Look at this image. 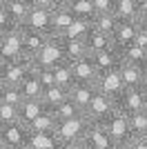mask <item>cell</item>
<instances>
[{
	"label": "cell",
	"instance_id": "6da1fadb",
	"mask_svg": "<svg viewBox=\"0 0 147 149\" xmlns=\"http://www.w3.org/2000/svg\"><path fill=\"white\" fill-rule=\"evenodd\" d=\"M89 116L87 113H80L76 118H67V120H56V129L54 136L58 143H65V140H83L89 129Z\"/></svg>",
	"mask_w": 147,
	"mask_h": 149
},
{
	"label": "cell",
	"instance_id": "7a4b0ae2",
	"mask_svg": "<svg viewBox=\"0 0 147 149\" xmlns=\"http://www.w3.org/2000/svg\"><path fill=\"white\" fill-rule=\"evenodd\" d=\"M31 69H34V60L29 56H20L18 60L0 62V80H2V85H20Z\"/></svg>",
	"mask_w": 147,
	"mask_h": 149
},
{
	"label": "cell",
	"instance_id": "3957f363",
	"mask_svg": "<svg viewBox=\"0 0 147 149\" xmlns=\"http://www.w3.org/2000/svg\"><path fill=\"white\" fill-rule=\"evenodd\" d=\"M103 125H105V129H107V134H109V138L114 140V145H125L134 138V134L129 129L127 113L118 111V109H114V111L103 120Z\"/></svg>",
	"mask_w": 147,
	"mask_h": 149
},
{
	"label": "cell",
	"instance_id": "277c9868",
	"mask_svg": "<svg viewBox=\"0 0 147 149\" xmlns=\"http://www.w3.org/2000/svg\"><path fill=\"white\" fill-rule=\"evenodd\" d=\"M60 60H65V47L60 36H49L43 49L34 56V67H56Z\"/></svg>",
	"mask_w": 147,
	"mask_h": 149
},
{
	"label": "cell",
	"instance_id": "5b68a950",
	"mask_svg": "<svg viewBox=\"0 0 147 149\" xmlns=\"http://www.w3.org/2000/svg\"><path fill=\"white\" fill-rule=\"evenodd\" d=\"M22 54V25H13L11 29L5 31L2 45H0V62L18 60Z\"/></svg>",
	"mask_w": 147,
	"mask_h": 149
},
{
	"label": "cell",
	"instance_id": "8992f818",
	"mask_svg": "<svg viewBox=\"0 0 147 149\" xmlns=\"http://www.w3.org/2000/svg\"><path fill=\"white\" fill-rule=\"evenodd\" d=\"M116 109L123 111V113H127V116L147 109V100H145V93H143V85L141 87H125L123 89V93L116 98Z\"/></svg>",
	"mask_w": 147,
	"mask_h": 149
},
{
	"label": "cell",
	"instance_id": "52a82bcc",
	"mask_svg": "<svg viewBox=\"0 0 147 149\" xmlns=\"http://www.w3.org/2000/svg\"><path fill=\"white\" fill-rule=\"evenodd\" d=\"M94 87H96V91H100V93H105V96H109V98L116 100L123 93V89H125L118 67L107 69V71H100L98 78H96V82H94Z\"/></svg>",
	"mask_w": 147,
	"mask_h": 149
},
{
	"label": "cell",
	"instance_id": "ba28073f",
	"mask_svg": "<svg viewBox=\"0 0 147 149\" xmlns=\"http://www.w3.org/2000/svg\"><path fill=\"white\" fill-rule=\"evenodd\" d=\"M114 109H116V100L109 98V96H105V93H100V91H96L94 98H92V102L87 105L85 113L89 116L92 123H103Z\"/></svg>",
	"mask_w": 147,
	"mask_h": 149
},
{
	"label": "cell",
	"instance_id": "9c48e42d",
	"mask_svg": "<svg viewBox=\"0 0 147 149\" xmlns=\"http://www.w3.org/2000/svg\"><path fill=\"white\" fill-rule=\"evenodd\" d=\"M27 29L40 31V33H47L51 36V9H45V7H34L31 5L29 13L22 22Z\"/></svg>",
	"mask_w": 147,
	"mask_h": 149
},
{
	"label": "cell",
	"instance_id": "30bf717a",
	"mask_svg": "<svg viewBox=\"0 0 147 149\" xmlns=\"http://www.w3.org/2000/svg\"><path fill=\"white\" fill-rule=\"evenodd\" d=\"M2 138H5V143L11 149H20V147L27 145V140H29V127H27L22 120L9 123V125L2 127Z\"/></svg>",
	"mask_w": 147,
	"mask_h": 149
},
{
	"label": "cell",
	"instance_id": "8fae6325",
	"mask_svg": "<svg viewBox=\"0 0 147 149\" xmlns=\"http://www.w3.org/2000/svg\"><path fill=\"white\" fill-rule=\"evenodd\" d=\"M83 143L89 145L92 149H114V140L109 138V134H107L103 123H92L89 125Z\"/></svg>",
	"mask_w": 147,
	"mask_h": 149
},
{
	"label": "cell",
	"instance_id": "7c38bea8",
	"mask_svg": "<svg viewBox=\"0 0 147 149\" xmlns=\"http://www.w3.org/2000/svg\"><path fill=\"white\" fill-rule=\"evenodd\" d=\"M89 58H92V62L96 65L98 74H100V71H107V69H114L120 65V49L118 47H107V49L89 54Z\"/></svg>",
	"mask_w": 147,
	"mask_h": 149
},
{
	"label": "cell",
	"instance_id": "4fadbf2b",
	"mask_svg": "<svg viewBox=\"0 0 147 149\" xmlns=\"http://www.w3.org/2000/svg\"><path fill=\"white\" fill-rule=\"evenodd\" d=\"M118 71H120V78H123L125 87H141L145 82V74H143V67L138 62H129V60H123L120 58Z\"/></svg>",
	"mask_w": 147,
	"mask_h": 149
},
{
	"label": "cell",
	"instance_id": "5bb4252c",
	"mask_svg": "<svg viewBox=\"0 0 147 149\" xmlns=\"http://www.w3.org/2000/svg\"><path fill=\"white\" fill-rule=\"evenodd\" d=\"M47 33H40V31H34V29H27L22 25V54L24 56H29L34 60L38 51L43 49V45L47 42Z\"/></svg>",
	"mask_w": 147,
	"mask_h": 149
},
{
	"label": "cell",
	"instance_id": "9a60e30c",
	"mask_svg": "<svg viewBox=\"0 0 147 149\" xmlns=\"http://www.w3.org/2000/svg\"><path fill=\"white\" fill-rule=\"evenodd\" d=\"M71 69H74V82H89V85H94L98 78V69L89 56L71 62Z\"/></svg>",
	"mask_w": 147,
	"mask_h": 149
},
{
	"label": "cell",
	"instance_id": "2e32d148",
	"mask_svg": "<svg viewBox=\"0 0 147 149\" xmlns=\"http://www.w3.org/2000/svg\"><path fill=\"white\" fill-rule=\"evenodd\" d=\"M94 93H96V87H94V85H89V82H74L71 87H69V100H71L78 109L85 111L87 105L92 102Z\"/></svg>",
	"mask_w": 147,
	"mask_h": 149
},
{
	"label": "cell",
	"instance_id": "e0dca14e",
	"mask_svg": "<svg viewBox=\"0 0 147 149\" xmlns=\"http://www.w3.org/2000/svg\"><path fill=\"white\" fill-rule=\"evenodd\" d=\"M138 31V22H132V20H118V25L114 27L111 31V40L118 49L125 47V45H132L134 42V36Z\"/></svg>",
	"mask_w": 147,
	"mask_h": 149
},
{
	"label": "cell",
	"instance_id": "ac0fdd59",
	"mask_svg": "<svg viewBox=\"0 0 147 149\" xmlns=\"http://www.w3.org/2000/svg\"><path fill=\"white\" fill-rule=\"evenodd\" d=\"M71 20H74V13L69 7L56 5L51 9V36H62L67 31V27L71 25Z\"/></svg>",
	"mask_w": 147,
	"mask_h": 149
},
{
	"label": "cell",
	"instance_id": "d6986e66",
	"mask_svg": "<svg viewBox=\"0 0 147 149\" xmlns=\"http://www.w3.org/2000/svg\"><path fill=\"white\" fill-rule=\"evenodd\" d=\"M62 47H65V60L69 62L89 56V47L85 38H62Z\"/></svg>",
	"mask_w": 147,
	"mask_h": 149
},
{
	"label": "cell",
	"instance_id": "ffe728a7",
	"mask_svg": "<svg viewBox=\"0 0 147 149\" xmlns=\"http://www.w3.org/2000/svg\"><path fill=\"white\" fill-rule=\"evenodd\" d=\"M40 100H43L45 109H54L60 102L69 100V87H62V85H51V87H45L40 93Z\"/></svg>",
	"mask_w": 147,
	"mask_h": 149
},
{
	"label": "cell",
	"instance_id": "44dd1931",
	"mask_svg": "<svg viewBox=\"0 0 147 149\" xmlns=\"http://www.w3.org/2000/svg\"><path fill=\"white\" fill-rule=\"evenodd\" d=\"M18 111H20V120L29 127V125L45 111V105H43V100H40V98H24L22 102H20Z\"/></svg>",
	"mask_w": 147,
	"mask_h": 149
},
{
	"label": "cell",
	"instance_id": "7402d4cb",
	"mask_svg": "<svg viewBox=\"0 0 147 149\" xmlns=\"http://www.w3.org/2000/svg\"><path fill=\"white\" fill-rule=\"evenodd\" d=\"M114 13H116L118 20H132V22H138V18H141L138 0H116V2H114Z\"/></svg>",
	"mask_w": 147,
	"mask_h": 149
},
{
	"label": "cell",
	"instance_id": "603a6c76",
	"mask_svg": "<svg viewBox=\"0 0 147 149\" xmlns=\"http://www.w3.org/2000/svg\"><path fill=\"white\" fill-rule=\"evenodd\" d=\"M85 40H87V47H89V54L100 51V49H107V47H116L109 33H103V31H98V29H92L89 33H87Z\"/></svg>",
	"mask_w": 147,
	"mask_h": 149
},
{
	"label": "cell",
	"instance_id": "cb8c5ba5",
	"mask_svg": "<svg viewBox=\"0 0 147 149\" xmlns=\"http://www.w3.org/2000/svg\"><path fill=\"white\" fill-rule=\"evenodd\" d=\"M29 149H56L58 140L54 134H40V131H29V140H27Z\"/></svg>",
	"mask_w": 147,
	"mask_h": 149
},
{
	"label": "cell",
	"instance_id": "d4e9b609",
	"mask_svg": "<svg viewBox=\"0 0 147 149\" xmlns=\"http://www.w3.org/2000/svg\"><path fill=\"white\" fill-rule=\"evenodd\" d=\"M92 29L94 27H92V20L89 18H76V16H74L71 25L67 27V31H65L60 38H87V33Z\"/></svg>",
	"mask_w": 147,
	"mask_h": 149
},
{
	"label": "cell",
	"instance_id": "484cf974",
	"mask_svg": "<svg viewBox=\"0 0 147 149\" xmlns=\"http://www.w3.org/2000/svg\"><path fill=\"white\" fill-rule=\"evenodd\" d=\"M5 7H7V11H9L13 22H16V25H22L24 18H27V13H29V9H31V2L29 0H9Z\"/></svg>",
	"mask_w": 147,
	"mask_h": 149
},
{
	"label": "cell",
	"instance_id": "4316f807",
	"mask_svg": "<svg viewBox=\"0 0 147 149\" xmlns=\"http://www.w3.org/2000/svg\"><path fill=\"white\" fill-rule=\"evenodd\" d=\"M18 87H20V91H22V98H40V93H43V89H45L34 71L27 74V78L20 82Z\"/></svg>",
	"mask_w": 147,
	"mask_h": 149
},
{
	"label": "cell",
	"instance_id": "83f0119b",
	"mask_svg": "<svg viewBox=\"0 0 147 149\" xmlns=\"http://www.w3.org/2000/svg\"><path fill=\"white\" fill-rule=\"evenodd\" d=\"M118 25V18H116V13L114 11H107V13H96L92 18V27L98 31H103V33H109L111 36V31H114V27Z\"/></svg>",
	"mask_w": 147,
	"mask_h": 149
},
{
	"label": "cell",
	"instance_id": "f1b7e54d",
	"mask_svg": "<svg viewBox=\"0 0 147 149\" xmlns=\"http://www.w3.org/2000/svg\"><path fill=\"white\" fill-rule=\"evenodd\" d=\"M54 129H56V118L49 109H45V111L29 125V131H40V134H54Z\"/></svg>",
	"mask_w": 147,
	"mask_h": 149
},
{
	"label": "cell",
	"instance_id": "f546056e",
	"mask_svg": "<svg viewBox=\"0 0 147 149\" xmlns=\"http://www.w3.org/2000/svg\"><path fill=\"white\" fill-rule=\"evenodd\" d=\"M54 76H56V85H62V87H71L74 85V69L69 60H60L54 67Z\"/></svg>",
	"mask_w": 147,
	"mask_h": 149
},
{
	"label": "cell",
	"instance_id": "4dcf8cb0",
	"mask_svg": "<svg viewBox=\"0 0 147 149\" xmlns=\"http://www.w3.org/2000/svg\"><path fill=\"white\" fill-rule=\"evenodd\" d=\"M49 111L54 113L56 120H67V118H76V116H80V113H85L83 109H78V107L74 105L71 100H65V102H60L58 107L49 109Z\"/></svg>",
	"mask_w": 147,
	"mask_h": 149
},
{
	"label": "cell",
	"instance_id": "1f68e13d",
	"mask_svg": "<svg viewBox=\"0 0 147 149\" xmlns=\"http://www.w3.org/2000/svg\"><path fill=\"white\" fill-rule=\"evenodd\" d=\"M147 56V51L145 49H141L138 45H125V47H120V58L123 60H129V62H138L141 65L143 62V58Z\"/></svg>",
	"mask_w": 147,
	"mask_h": 149
},
{
	"label": "cell",
	"instance_id": "d6a6232c",
	"mask_svg": "<svg viewBox=\"0 0 147 149\" xmlns=\"http://www.w3.org/2000/svg\"><path fill=\"white\" fill-rule=\"evenodd\" d=\"M69 9H71V13L76 18H89L92 20L94 16H96V9H94L92 0H78V2H74Z\"/></svg>",
	"mask_w": 147,
	"mask_h": 149
},
{
	"label": "cell",
	"instance_id": "836d02e7",
	"mask_svg": "<svg viewBox=\"0 0 147 149\" xmlns=\"http://www.w3.org/2000/svg\"><path fill=\"white\" fill-rule=\"evenodd\" d=\"M127 118H129V129H132L134 136H141L143 131H147V109L136 111L132 116H127Z\"/></svg>",
	"mask_w": 147,
	"mask_h": 149
},
{
	"label": "cell",
	"instance_id": "e575fe53",
	"mask_svg": "<svg viewBox=\"0 0 147 149\" xmlns=\"http://www.w3.org/2000/svg\"><path fill=\"white\" fill-rule=\"evenodd\" d=\"M0 100H5V102H9V105H18L22 102V91H20L18 85H5L2 87V91H0Z\"/></svg>",
	"mask_w": 147,
	"mask_h": 149
},
{
	"label": "cell",
	"instance_id": "d590c367",
	"mask_svg": "<svg viewBox=\"0 0 147 149\" xmlns=\"http://www.w3.org/2000/svg\"><path fill=\"white\" fill-rule=\"evenodd\" d=\"M0 120H2L5 125H9V123H16V120H20L18 105H9V102H5V100H0Z\"/></svg>",
	"mask_w": 147,
	"mask_h": 149
},
{
	"label": "cell",
	"instance_id": "8d00e7d4",
	"mask_svg": "<svg viewBox=\"0 0 147 149\" xmlns=\"http://www.w3.org/2000/svg\"><path fill=\"white\" fill-rule=\"evenodd\" d=\"M31 71L36 74V78L40 80V85H43V87H51V85H56L54 67H34Z\"/></svg>",
	"mask_w": 147,
	"mask_h": 149
},
{
	"label": "cell",
	"instance_id": "74e56055",
	"mask_svg": "<svg viewBox=\"0 0 147 149\" xmlns=\"http://www.w3.org/2000/svg\"><path fill=\"white\" fill-rule=\"evenodd\" d=\"M92 2H94L96 13H107V11H114V2L116 0H92Z\"/></svg>",
	"mask_w": 147,
	"mask_h": 149
},
{
	"label": "cell",
	"instance_id": "f35d334b",
	"mask_svg": "<svg viewBox=\"0 0 147 149\" xmlns=\"http://www.w3.org/2000/svg\"><path fill=\"white\" fill-rule=\"evenodd\" d=\"M16 25L11 20V16H9V11H7V7H0V29H11V27Z\"/></svg>",
	"mask_w": 147,
	"mask_h": 149
},
{
	"label": "cell",
	"instance_id": "ab89813d",
	"mask_svg": "<svg viewBox=\"0 0 147 149\" xmlns=\"http://www.w3.org/2000/svg\"><path fill=\"white\" fill-rule=\"evenodd\" d=\"M134 45H138L141 49L147 51V29H143L141 25H138V31H136V36H134Z\"/></svg>",
	"mask_w": 147,
	"mask_h": 149
},
{
	"label": "cell",
	"instance_id": "60d3db41",
	"mask_svg": "<svg viewBox=\"0 0 147 149\" xmlns=\"http://www.w3.org/2000/svg\"><path fill=\"white\" fill-rule=\"evenodd\" d=\"M83 147V140H65V143H58L56 149H80Z\"/></svg>",
	"mask_w": 147,
	"mask_h": 149
},
{
	"label": "cell",
	"instance_id": "b9f144b4",
	"mask_svg": "<svg viewBox=\"0 0 147 149\" xmlns=\"http://www.w3.org/2000/svg\"><path fill=\"white\" fill-rule=\"evenodd\" d=\"M34 7H45V9H54L58 5V0H29Z\"/></svg>",
	"mask_w": 147,
	"mask_h": 149
},
{
	"label": "cell",
	"instance_id": "7bdbcfd3",
	"mask_svg": "<svg viewBox=\"0 0 147 149\" xmlns=\"http://www.w3.org/2000/svg\"><path fill=\"white\" fill-rule=\"evenodd\" d=\"M127 147L129 149H147V145L143 143V140H138V138H132V140L127 143Z\"/></svg>",
	"mask_w": 147,
	"mask_h": 149
},
{
	"label": "cell",
	"instance_id": "ee69618b",
	"mask_svg": "<svg viewBox=\"0 0 147 149\" xmlns=\"http://www.w3.org/2000/svg\"><path fill=\"white\" fill-rule=\"evenodd\" d=\"M138 7H141V18L147 16V0H138Z\"/></svg>",
	"mask_w": 147,
	"mask_h": 149
},
{
	"label": "cell",
	"instance_id": "f6af8a7d",
	"mask_svg": "<svg viewBox=\"0 0 147 149\" xmlns=\"http://www.w3.org/2000/svg\"><path fill=\"white\" fill-rule=\"evenodd\" d=\"M74 2H78V0H58V5H65V7H71Z\"/></svg>",
	"mask_w": 147,
	"mask_h": 149
},
{
	"label": "cell",
	"instance_id": "bcb514c9",
	"mask_svg": "<svg viewBox=\"0 0 147 149\" xmlns=\"http://www.w3.org/2000/svg\"><path fill=\"white\" fill-rule=\"evenodd\" d=\"M141 67H143V74H145V80H147V56L143 58V62H141Z\"/></svg>",
	"mask_w": 147,
	"mask_h": 149
},
{
	"label": "cell",
	"instance_id": "7dc6e473",
	"mask_svg": "<svg viewBox=\"0 0 147 149\" xmlns=\"http://www.w3.org/2000/svg\"><path fill=\"white\" fill-rule=\"evenodd\" d=\"M138 25H141L143 29H147V16H143V18H138Z\"/></svg>",
	"mask_w": 147,
	"mask_h": 149
},
{
	"label": "cell",
	"instance_id": "c3c4849f",
	"mask_svg": "<svg viewBox=\"0 0 147 149\" xmlns=\"http://www.w3.org/2000/svg\"><path fill=\"white\" fill-rule=\"evenodd\" d=\"M134 138H138V140H143V143H145V145H147V131H143L141 136H134Z\"/></svg>",
	"mask_w": 147,
	"mask_h": 149
},
{
	"label": "cell",
	"instance_id": "681fc988",
	"mask_svg": "<svg viewBox=\"0 0 147 149\" xmlns=\"http://www.w3.org/2000/svg\"><path fill=\"white\" fill-rule=\"evenodd\" d=\"M5 147H9V145L5 143V138H2V134H0V149H5Z\"/></svg>",
	"mask_w": 147,
	"mask_h": 149
},
{
	"label": "cell",
	"instance_id": "f907efd6",
	"mask_svg": "<svg viewBox=\"0 0 147 149\" xmlns=\"http://www.w3.org/2000/svg\"><path fill=\"white\" fill-rule=\"evenodd\" d=\"M114 149H129V147H127V143H125V145H114Z\"/></svg>",
	"mask_w": 147,
	"mask_h": 149
},
{
	"label": "cell",
	"instance_id": "816d5d0a",
	"mask_svg": "<svg viewBox=\"0 0 147 149\" xmlns=\"http://www.w3.org/2000/svg\"><path fill=\"white\" fill-rule=\"evenodd\" d=\"M143 93H145V100H147V80L143 82Z\"/></svg>",
	"mask_w": 147,
	"mask_h": 149
},
{
	"label": "cell",
	"instance_id": "f5cc1de1",
	"mask_svg": "<svg viewBox=\"0 0 147 149\" xmlns=\"http://www.w3.org/2000/svg\"><path fill=\"white\" fill-rule=\"evenodd\" d=\"M2 38H5V29H0V45H2Z\"/></svg>",
	"mask_w": 147,
	"mask_h": 149
},
{
	"label": "cell",
	"instance_id": "db71d44e",
	"mask_svg": "<svg viewBox=\"0 0 147 149\" xmlns=\"http://www.w3.org/2000/svg\"><path fill=\"white\" fill-rule=\"evenodd\" d=\"M7 2H9V0H0V7H5V5H7Z\"/></svg>",
	"mask_w": 147,
	"mask_h": 149
},
{
	"label": "cell",
	"instance_id": "11a10c76",
	"mask_svg": "<svg viewBox=\"0 0 147 149\" xmlns=\"http://www.w3.org/2000/svg\"><path fill=\"white\" fill-rule=\"evenodd\" d=\"M80 149H92V147H89V145H85V143H83V147H80Z\"/></svg>",
	"mask_w": 147,
	"mask_h": 149
},
{
	"label": "cell",
	"instance_id": "9f6ffc18",
	"mask_svg": "<svg viewBox=\"0 0 147 149\" xmlns=\"http://www.w3.org/2000/svg\"><path fill=\"white\" fill-rule=\"evenodd\" d=\"M2 127H5V123H2V120H0V134H2Z\"/></svg>",
	"mask_w": 147,
	"mask_h": 149
},
{
	"label": "cell",
	"instance_id": "6f0895ef",
	"mask_svg": "<svg viewBox=\"0 0 147 149\" xmlns=\"http://www.w3.org/2000/svg\"><path fill=\"white\" fill-rule=\"evenodd\" d=\"M2 87H5V85H2V80H0V91H2Z\"/></svg>",
	"mask_w": 147,
	"mask_h": 149
},
{
	"label": "cell",
	"instance_id": "680465c9",
	"mask_svg": "<svg viewBox=\"0 0 147 149\" xmlns=\"http://www.w3.org/2000/svg\"><path fill=\"white\" fill-rule=\"evenodd\" d=\"M20 149H29V147H27V145H24V147H20Z\"/></svg>",
	"mask_w": 147,
	"mask_h": 149
},
{
	"label": "cell",
	"instance_id": "91938a15",
	"mask_svg": "<svg viewBox=\"0 0 147 149\" xmlns=\"http://www.w3.org/2000/svg\"><path fill=\"white\" fill-rule=\"evenodd\" d=\"M5 149H11V147H5Z\"/></svg>",
	"mask_w": 147,
	"mask_h": 149
}]
</instances>
